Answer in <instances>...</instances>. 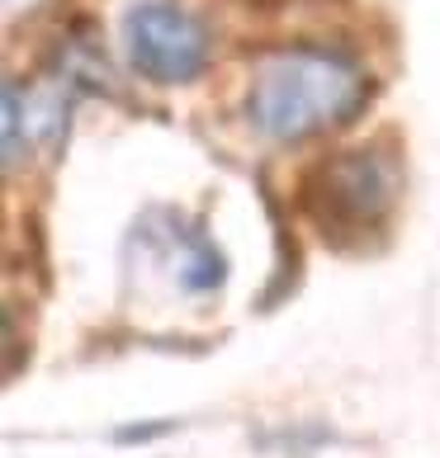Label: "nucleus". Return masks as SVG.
Segmentation results:
<instances>
[{
	"label": "nucleus",
	"instance_id": "1",
	"mask_svg": "<svg viewBox=\"0 0 440 458\" xmlns=\"http://www.w3.org/2000/svg\"><path fill=\"white\" fill-rule=\"evenodd\" d=\"M369 95L365 72L327 47H284L270 53L251 76L246 114L256 132L275 142H303L313 132L350 123Z\"/></svg>",
	"mask_w": 440,
	"mask_h": 458
},
{
	"label": "nucleus",
	"instance_id": "4",
	"mask_svg": "<svg viewBox=\"0 0 440 458\" xmlns=\"http://www.w3.org/2000/svg\"><path fill=\"white\" fill-rule=\"evenodd\" d=\"M33 5H39V0H5V20H14V14H24Z\"/></svg>",
	"mask_w": 440,
	"mask_h": 458
},
{
	"label": "nucleus",
	"instance_id": "3",
	"mask_svg": "<svg viewBox=\"0 0 440 458\" xmlns=\"http://www.w3.org/2000/svg\"><path fill=\"white\" fill-rule=\"evenodd\" d=\"M124 47L128 62L157 86L194 81L209 62V33L194 14L166 0H142L124 14Z\"/></svg>",
	"mask_w": 440,
	"mask_h": 458
},
{
	"label": "nucleus",
	"instance_id": "2",
	"mask_svg": "<svg viewBox=\"0 0 440 458\" xmlns=\"http://www.w3.org/2000/svg\"><path fill=\"white\" fill-rule=\"evenodd\" d=\"M398 171L379 151H341L303 180V213L332 242H360L393 208Z\"/></svg>",
	"mask_w": 440,
	"mask_h": 458
}]
</instances>
